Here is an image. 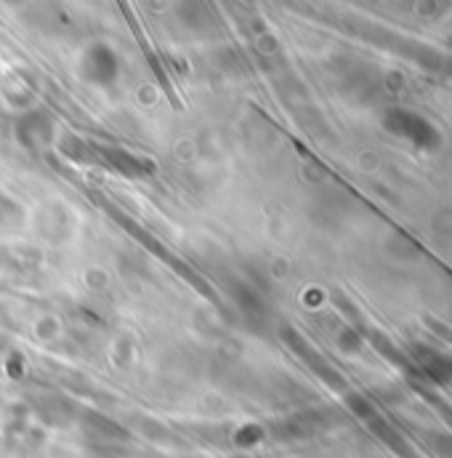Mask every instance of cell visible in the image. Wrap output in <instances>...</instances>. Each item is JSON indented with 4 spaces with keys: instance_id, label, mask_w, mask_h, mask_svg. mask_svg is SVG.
<instances>
[{
    "instance_id": "6da1fadb",
    "label": "cell",
    "mask_w": 452,
    "mask_h": 458,
    "mask_svg": "<svg viewBox=\"0 0 452 458\" xmlns=\"http://www.w3.org/2000/svg\"><path fill=\"white\" fill-rule=\"evenodd\" d=\"M383 125H386L389 133L405 139L410 147H415L421 152H434V149L442 147L439 128L429 117H423V114L415 113V110L391 107V110H386V114H383Z\"/></svg>"
},
{
    "instance_id": "7a4b0ae2",
    "label": "cell",
    "mask_w": 452,
    "mask_h": 458,
    "mask_svg": "<svg viewBox=\"0 0 452 458\" xmlns=\"http://www.w3.org/2000/svg\"><path fill=\"white\" fill-rule=\"evenodd\" d=\"M413 354V362L418 368V373H423L431 384H450L452 381V357L434 349V346H426V344H413L410 349Z\"/></svg>"
}]
</instances>
